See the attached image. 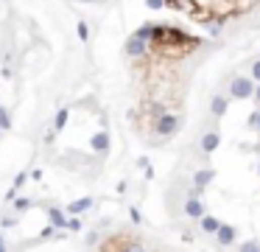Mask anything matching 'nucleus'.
Wrapping results in <instances>:
<instances>
[{
  "mask_svg": "<svg viewBox=\"0 0 260 252\" xmlns=\"http://www.w3.org/2000/svg\"><path fill=\"white\" fill-rule=\"evenodd\" d=\"M252 90H254V84H252V78H246V76H235L230 81V96L232 98H252Z\"/></svg>",
  "mask_w": 260,
  "mask_h": 252,
  "instance_id": "f257e3e1",
  "label": "nucleus"
},
{
  "mask_svg": "<svg viewBox=\"0 0 260 252\" xmlns=\"http://www.w3.org/2000/svg\"><path fill=\"white\" fill-rule=\"evenodd\" d=\"M179 126H182V120L176 118V115L163 112V115L157 118V135H160V138H171V135H174Z\"/></svg>",
  "mask_w": 260,
  "mask_h": 252,
  "instance_id": "f03ea898",
  "label": "nucleus"
},
{
  "mask_svg": "<svg viewBox=\"0 0 260 252\" xmlns=\"http://www.w3.org/2000/svg\"><path fill=\"white\" fill-rule=\"evenodd\" d=\"M213 171H207V168H201V171H196V177H193V191H190V196H201L204 193V188L213 182Z\"/></svg>",
  "mask_w": 260,
  "mask_h": 252,
  "instance_id": "7ed1b4c3",
  "label": "nucleus"
},
{
  "mask_svg": "<svg viewBox=\"0 0 260 252\" xmlns=\"http://www.w3.org/2000/svg\"><path fill=\"white\" fill-rule=\"evenodd\" d=\"M145 42L143 39H137V36H129V42H126V56H132V59H143L145 56Z\"/></svg>",
  "mask_w": 260,
  "mask_h": 252,
  "instance_id": "20e7f679",
  "label": "nucleus"
},
{
  "mask_svg": "<svg viewBox=\"0 0 260 252\" xmlns=\"http://www.w3.org/2000/svg\"><path fill=\"white\" fill-rule=\"evenodd\" d=\"M216 238H218V244H221V246L232 244V241H235V227H230V224H218Z\"/></svg>",
  "mask_w": 260,
  "mask_h": 252,
  "instance_id": "39448f33",
  "label": "nucleus"
},
{
  "mask_svg": "<svg viewBox=\"0 0 260 252\" xmlns=\"http://www.w3.org/2000/svg\"><path fill=\"white\" fill-rule=\"evenodd\" d=\"M185 213H188L190 219H199V216H204V204L199 202V196H190L188 202H185Z\"/></svg>",
  "mask_w": 260,
  "mask_h": 252,
  "instance_id": "423d86ee",
  "label": "nucleus"
},
{
  "mask_svg": "<svg viewBox=\"0 0 260 252\" xmlns=\"http://www.w3.org/2000/svg\"><path fill=\"white\" fill-rule=\"evenodd\" d=\"M92 151H98V154H107L109 151V135L107 132H98V135H92Z\"/></svg>",
  "mask_w": 260,
  "mask_h": 252,
  "instance_id": "0eeeda50",
  "label": "nucleus"
},
{
  "mask_svg": "<svg viewBox=\"0 0 260 252\" xmlns=\"http://www.w3.org/2000/svg\"><path fill=\"white\" fill-rule=\"evenodd\" d=\"M92 207V199L90 196H84V199H76V202H70V216H79V213H84V210H90Z\"/></svg>",
  "mask_w": 260,
  "mask_h": 252,
  "instance_id": "6e6552de",
  "label": "nucleus"
},
{
  "mask_svg": "<svg viewBox=\"0 0 260 252\" xmlns=\"http://www.w3.org/2000/svg\"><path fill=\"white\" fill-rule=\"evenodd\" d=\"M218 132H207L204 138H201V151H207V154H210V151H216L218 149Z\"/></svg>",
  "mask_w": 260,
  "mask_h": 252,
  "instance_id": "1a4fd4ad",
  "label": "nucleus"
},
{
  "mask_svg": "<svg viewBox=\"0 0 260 252\" xmlns=\"http://www.w3.org/2000/svg\"><path fill=\"white\" fill-rule=\"evenodd\" d=\"M48 219H50V224H54V227H65V222H67L65 213H62L59 207H50L48 210Z\"/></svg>",
  "mask_w": 260,
  "mask_h": 252,
  "instance_id": "9d476101",
  "label": "nucleus"
},
{
  "mask_svg": "<svg viewBox=\"0 0 260 252\" xmlns=\"http://www.w3.org/2000/svg\"><path fill=\"white\" fill-rule=\"evenodd\" d=\"M210 109H213V115H218V118H221V115L227 112V98L224 96H216V98H213V104H210Z\"/></svg>",
  "mask_w": 260,
  "mask_h": 252,
  "instance_id": "9b49d317",
  "label": "nucleus"
},
{
  "mask_svg": "<svg viewBox=\"0 0 260 252\" xmlns=\"http://www.w3.org/2000/svg\"><path fill=\"white\" fill-rule=\"evenodd\" d=\"M151 34H154V25H151V23H143L137 31H134V36H137V39H143V42L151 39Z\"/></svg>",
  "mask_w": 260,
  "mask_h": 252,
  "instance_id": "f8f14e48",
  "label": "nucleus"
},
{
  "mask_svg": "<svg viewBox=\"0 0 260 252\" xmlns=\"http://www.w3.org/2000/svg\"><path fill=\"white\" fill-rule=\"evenodd\" d=\"M201 219V230H204V233H216L218 230V222L213 216H199Z\"/></svg>",
  "mask_w": 260,
  "mask_h": 252,
  "instance_id": "ddd939ff",
  "label": "nucleus"
},
{
  "mask_svg": "<svg viewBox=\"0 0 260 252\" xmlns=\"http://www.w3.org/2000/svg\"><path fill=\"white\" fill-rule=\"evenodd\" d=\"M67 109H59V112H56V118H54V129L56 132H59V129H65V123H67Z\"/></svg>",
  "mask_w": 260,
  "mask_h": 252,
  "instance_id": "4468645a",
  "label": "nucleus"
},
{
  "mask_svg": "<svg viewBox=\"0 0 260 252\" xmlns=\"http://www.w3.org/2000/svg\"><path fill=\"white\" fill-rule=\"evenodd\" d=\"M9 126H12V115L0 107V129H9Z\"/></svg>",
  "mask_w": 260,
  "mask_h": 252,
  "instance_id": "2eb2a0df",
  "label": "nucleus"
},
{
  "mask_svg": "<svg viewBox=\"0 0 260 252\" xmlns=\"http://www.w3.org/2000/svg\"><path fill=\"white\" fill-rule=\"evenodd\" d=\"M31 207H34L31 199H14V210H31Z\"/></svg>",
  "mask_w": 260,
  "mask_h": 252,
  "instance_id": "dca6fc26",
  "label": "nucleus"
},
{
  "mask_svg": "<svg viewBox=\"0 0 260 252\" xmlns=\"http://www.w3.org/2000/svg\"><path fill=\"white\" fill-rule=\"evenodd\" d=\"M76 31H79V39L81 42L90 39V28H87V23H79V28H76Z\"/></svg>",
  "mask_w": 260,
  "mask_h": 252,
  "instance_id": "f3484780",
  "label": "nucleus"
},
{
  "mask_svg": "<svg viewBox=\"0 0 260 252\" xmlns=\"http://www.w3.org/2000/svg\"><path fill=\"white\" fill-rule=\"evenodd\" d=\"M65 227H67V230H73V233H79V230H81V222L73 216V219H67V222H65Z\"/></svg>",
  "mask_w": 260,
  "mask_h": 252,
  "instance_id": "a211bd4d",
  "label": "nucleus"
},
{
  "mask_svg": "<svg viewBox=\"0 0 260 252\" xmlns=\"http://www.w3.org/2000/svg\"><path fill=\"white\" fill-rule=\"evenodd\" d=\"M241 249H243V252H254V249H260V244H257V241H243Z\"/></svg>",
  "mask_w": 260,
  "mask_h": 252,
  "instance_id": "6ab92c4d",
  "label": "nucleus"
},
{
  "mask_svg": "<svg viewBox=\"0 0 260 252\" xmlns=\"http://www.w3.org/2000/svg\"><path fill=\"white\" fill-rule=\"evenodd\" d=\"M207 34L218 36V34H221V23H210V25H207Z\"/></svg>",
  "mask_w": 260,
  "mask_h": 252,
  "instance_id": "aec40b11",
  "label": "nucleus"
},
{
  "mask_svg": "<svg viewBox=\"0 0 260 252\" xmlns=\"http://www.w3.org/2000/svg\"><path fill=\"white\" fill-rule=\"evenodd\" d=\"M145 6H148V9H163L165 0H145Z\"/></svg>",
  "mask_w": 260,
  "mask_h": 252,
  "instance_id": "412c9836",
  "label": "nucleus"
},
{
  "mask_svg": "<svg viewBox=\"0 0 260 252\" xmlns=\"http://www.w3.org/2000/svg\"><path fill=\"white\" fill-rule=\"evenodd\" d=\"M249 126H254V129L260 132V112H254L252 118H249Z\"/></svg>",
  "mask_w": 260,
  "mask_h": 252,
  "instance_id": "4be33fe9",
  "label": "nucleus"
},
{
  "mask_svg": "<svg viewBox=\"0 0 260 252\" xmlns=\"http://www.w3.org/2000/svg\"><path fill=\"white\" fill-rule=\"evenodd\" d=\"M25 177H28V174H25V171H20V174L14 177V188H20V185H23V182H25Z\"/></svg>",
  "mask_w": 260,
  "mask_h": 252,
  "instance_id": "5701e85b",
  "label": "nucleus"
},
{
  "mask_svg": "<svg viewBox=\"0 0 260 252\" xmlns=\"http://www.w3.org/2000/svg\"><path fill=\"white\" fill-rule=\"evenodd\" d=\"M252 78H254V81H260V62H254V65H252Z\"/></svg>",
  "mask_w": 260,
  "mask_h": 252,
  "instance_id": "b1692460",
  "label": "nucleus"
},
{
  "mask_svg": "<svg viewBox=\"0 0 260 252\" xmlns=\"http://www.w3.org/2000/svg\"><path fill=\"white\" fill-rule=\"evenodd\" d=\"M0 224H3V227H14V224H17V219H14V216H3V222H0Z\"/></svg>",
  "mask_w": 260,
  "mask_h": 252,
  "instance_id": "393cba45",
  "label": "nucleus"
},
{
  "mask_svg": "<svg viewBox=\"0 0 260 252\" xmlns=\"http://www.w3.org/2000/svg\"><path fill=\"white\" fill-rule=\"evenodd\" d=\"M129 216H132V222H134V224H140V210H137V207L129 210Z\"/></svg>",
  "mask_w": 260,
  "mask_h": 252,
  "instance_id": "a878e982",
  "label": "nucleus"
},
{
  "mask_svg": "<svg viewBox=\"0 0 260 252\" xmlns=\"http://www.w3.org/2000/svg\"><path fill=\"white\" fill-rule=\"evenodd\" d=\"M56 233V227H54V224H50V227H45L42 230V238H50V235H54Z\"/></svg>",
  "mask_w": 260,
  "mask_h": 252,
  "instance_id": "bb28decb",
  "label": "nucleus"
},
{
  "mask_svg": "<svg viewBox=\"0 0 260 252\" xmlns=\"http://www.w3.org/2000/svg\"><path fill=\"white\" fill-rule=\"evenodd\" d=\"M6 249V241H3V235H0V252Z\"/></svg>",
  "mask_w": 260,
  "mask_h": 252,
  "instance_id": "cd10ccee",
  "label": "nucleus"
},
{
  "mask_svg": "<svg viewBox=\"0 0 260 252\" xmlns=\"http://www.w3.org/2000/svg\"><path fill=\"white\" fill-rule=\"evenodd\" d=\"M254 96H257V101H260V87H257V93H254Z\"/></svg>",
  "mask_w": 260,
  "mask_h": 252,
  "instance_id": "c85d7f7f",
  "label": "nucleus"
},
{
  "mask_svg": "<svg viewBox=\"0 0 260 252\" xmlns=\"http://www.w3.org/2000/svg\"><path fill=\"white\" fill-rule=\"evenodd\" d=\"M81 3H95V0H81Z\"/></svg>",
  "mask_w": 260,
  "mask_h": 252,
  "instance_id": "c756f323",
  "label": "nucleus"
},
{
  "mask_svg": "<svg viewBox=\"0 0 260 252\" xmlns=\"http://www.w3.org/2000/svg\"><path fill=\"white\" fill-rule=\"evenodd\" d=\"M257 171H260V168H257Z\"/></svg>",
  "mask_w": 260,
  "mask_h": 252,
  "instance_id": "7c9ffc66",
  "label": "nucleus"
}]
</instances>
